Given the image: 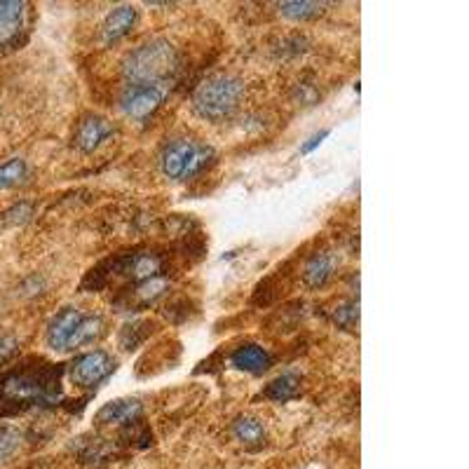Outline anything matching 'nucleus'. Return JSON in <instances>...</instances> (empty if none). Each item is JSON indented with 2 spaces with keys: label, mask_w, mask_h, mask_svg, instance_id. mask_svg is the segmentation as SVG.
<instances>
[{
  "label": "nucleus",
  "mask_w": 469,
  "mask_h": 469,
  "mask_svg": "<svg viewBox=\"0 0 469 469\" xmlns=\"http://www.w3.org/2000/svg\"><path fill=\"white\" fill-rule=\"evenodd\" d=\"M19 352V341L15 335H0V369Z\"/></svg>",
  "instance_id": "obj_23"
},
{
  "label": "nucleus",
  "mask_w": 469,
  "mask_h": 469,
  "mask_svg": "<svg viewBox=\"0 0 469 469\" xmlns=\"http://www.w3.org/2000/svg\"><path fill=\"white\" fill-rule=\"evenodd\" d=\"M22 446V434L15 427H7V424H0V463L10 460L15 453Z\"/></svg>",
  "instance_id": "obj_21"
},
{
  "label": "nucleus",
  "mask_w": 469,
  "mask_h": 469,
  "mask_svg": "<svg viewBox=\"0 0 469 469\" xmlns=\"http://www.w3.org/2000/svg\"><path fill=\"white\" fill-rule=\"evenodd\" d=\"M298 99H301V104H313V101L317 99V92L310 90V87H301V90H298Z\"/></svg>",
  "instance_id": "obj_25"
},
{
  "label": "nucleus",
  "mask_w": 469,
  "mask_h": 469,
  "mask_svg": "<svg viewBox=\"0 0 469 469\" xmlns=\"http://www.w3.org/2000/svg\"><path fill=\"white\" fill-rule=\"evenodd\" d=\"M335 256L331 252H317L303 268V282L310 289H322L334 277Z\"/></svg>",
  "instance_id": "obj_14"
},
{
  "label": "nucleus",
  "mask_w": 469,
  "mask_h": 469,
  "mask_svg": "<svg viewBox=\"0 0 469 469\" xmlns=\"http://www.w3.org/2000/svg\"><path fill=\"white\" fill-rule=\"evenodd\" d=\"M113 371H115V359L108 352L95 350L73 359L68 366V378L80 390H96Z\"/></svg>",
  "instance_id": "obj_5"
},
{
  "label": "nucleus",
  "mask_w": 469,
  "mask_h": 469,
  "mask_svg": "<svg viewBox=\"0 0 469 469\" xmlns=\"http://www.w3.org/2000/svg\"><path fill=\"white\" fill-rule=\"evenodd\" d=\"M113 125L108 123L106 117L101 115H90L85 117L83 123L75 129V136H73V144L75 148L83 153H95L104 141L111 139Z\"/></svg>",
  "instance_id": "obj_8"
},
{
  "label": "nucleus",
  "mask_w": 469,
  "mask_h": 469,
  "mask_svg": "<svg viewBox=\"0 0 469 469\" xmlns=\"http://www.w3.org/2000/svg\"><path fill=\"white\" fill-rule=\"evenodd\" d=\"M24 22H26V3L0 0V50L17 43Z\"/></svg>",
  "instance_id": "obj_9"
},
{
  "label": "nucleus",
  "mask_w": 469,
  "mask_h": 469,
  "mask_svg": "<svg viewBox=\"0 0 469 469\" xmlns=\"http://www.w3.org/2000/svg\"><path fill=\"white\" fill-rule=\"evenodd\" d=\"M234 439L246 448H261L265 444V427L261 420L252 418V415H242L233 423Z\"/></svg>",
  "instance_id": "obj_16"
},
{
  "label": "nucleus",
  "mask_w": 469,
  "mask_h": 469,
  "mask_svg": "<svg viewBox=\"0 0 469 469\" xmlns=\"http://www.w3.org/2000/svg\"><path fill=\"white\" fill-rule=\"evenodd\" d=\"M176 66H179L176 50L167 40L155 38L129 52L123 71L129 85H167Z\"/></svg>",
  "instance_id": "obj_2"
},
{
  "label": "nucleus",
  "mask_w": 469,
  "mask_h": 469,
  "mask_svg": "<svg viewBox=\"0 0 469 469\" xmlns=\"http://www.w3.org/2000/svg\"><path fill=\"white\" fill-rule=\"evenodd\" d=\"M167 85H127L120 96V108L132 120H145L163 106Z\"/></svg>",
  "instance_id": "obj_6"
},
{
  "label": "nucleus",
  "mask_w": 469,
  "mask_h": 469,
  "mask_svg": "<svg viewBox=\"0 0 469 469\" xmlns=\"http://www.w3.org/2000/svg\"><path fill=\"white\" fill-rule=\"evenodd\" d=\"M59 374L62 369L45 364V366H19L0 375V418L62 402Z\"/></svg>",
  "instance_id": "obj_1"
},
{
  "label": "nucleus",
  "mask_w": 469,
  "mask_h": 469,
  "mask_svg": "<svg viewBox=\"0 0 469 469\" xmlns=\"http://www.w3.org/2000/svg\"><path fill=\"white\" fill-rule=\"evenodd\" d=\"M282 17L291 22H307V19L319 17L324 12L322 3H310V0H294V3H282L280 5Z\"/></svg>",
  "instance_id": "obj_18"
},
{
  "label": "nucleus",
  "mask_w": 469,
  "mask_h": 469,
  "mask_svg": "<svg viewBox=\"0 0 469 469\" xmlns=\"http://www.w3.org/2000/svg\"><path fill=\"white\" fill-rule=\"evenodd\" d=\"M144 414V406H141L139 399H115V402H108L96 411L95 423L96 424H135L136 420Z\"/></svg>",
  "instance_id": "obj_10"
},
{
  "label": "nucleus",
  "mask_w": 469,
  "mask_h": 469,
  "mask_svg": "<svg viewBox=\"0 0 469 469\" xmlns=\"http://www.w3.org/2000/svg\"><path fill=\"white\" fill-rule=\"evenodd\" d=\"M329 135H331L329 129H322V132H317L314 136H310V139H307V144L301 145L303 155H307V153H313L314 148H319V145H322V141H324Z\"/></svg>",
  "instance_id": "obj_24"
},
{
  "label": "nucleus",
  "mask_w": 469,
  "mask_h": 469,
  "mask_svg": "<svg viewBox=\"0 0 469 469\" xmlns=\"http://www.w3.org/2000/svg\"><path fill=\"white\" fill-rule=\"evenodd\" d=\"M331 319H334L335 324L341 326V329L352 331L359 324V301L341 303V305L335 307L334 313H331Z\"/></svg>",
  "instance_id": "obj_20"
},
{
  "label": "nucleus",
  "mask_w": 469,
  "mask_h": 469,
  "mask_svg": "<svg viewBox=\"0 0 469 469\" xmlns=\"http://www.w3.org/2000/svg\"><path fill=\"white\" fill-rule=\"evenodd\" d=\"M242 95H244V83L240 78L216 75L197 87L195 96H193V108L202 120L218 123L240 106Z\"/></svg>",
  "instance_id": "obj_3"
},
{
  "label": "nucleus",
  "mask_w": 469,
  "mask_h": 469,
  "mask_svg": "<svg viewBox=\"0 0 469 469\" xmlns=\"http://www.w3.org/2000/svg\"><path fill=\"white\" fill-rule=\"evenodd\" d=\"M136 24V10L132 5H120L115 7V10L111 12L106 17V22H104V26H101V35H104V43H117L120 38H125V35L135 28Z\"/></svg>",
  "instance_id": "obj_13"
},
{
  "label": "nucleus",
  "mask_w": 469,
  "mask_h": 469,
  "mask_svg": "<svg viewBox=\"0 0 469 469\" xmlns=\"http://www.w3.org/2000/svg\"><path fill=\"white\" fill-rule=\"evenodd\" d=\"M230 364L237 371L261 375L273 366V354L256 343H244V345L234 347L233 354H230Z\"/></svg>",
  "instance_id": "obj_11"
},
{
  "label": "nucleus",
  "mask_w": 469,
  "mask_h": 469,
  "mask_svg": "<svg viewBox=\"0 0 469 469\" xmlns=\"http://www.w3.org/2000/svg\"><path fill=\"white\" fill-rule=\"evenodd\" d=\"M83 314L85 313L80 307H64V310H59V313L52 317L50 324H47V345L56 352H66L68 341H71L73 331H75L78 322L83 319Z\"/></svg>",
  "instance_id": "obj_7"
},
{
  "label": "nucleus",
  "mask_w": 469,
  "mask_h": 469,
  "mask_svg": "<svg viewBox=\"0 0 469 469\" xmlns=\"http://www.w3.org/2000/svg\"><path fill=\"white\" fill-rule=\"evenodd\" d=\"M169 289V280L165 274H155V277H148L144 282H136L132 294H129V310L135 307V310H144V307H151L155 305L160 298L167 294Z\"/></svg>",
  "instance_id": "obj_12"
},
{
  "label": "nucleus",
  "mask_w": 469,
  "mask_h": 469,
  "mask_svg": "<svg viewBox=\"0 0 469 469\" xmlns=\"http://www.w3.org/2000/svg\"><path fill=\"white\" fill-rule=\"evenodd\" d=\"M31 216H34V205H31V202H19V205H15L12 209H7L3 221H5L7 225H22L26 224Z\"/></svg>",
  "instance_id": "obj_22"
},
{
  "label": "nucleus",
  "mask_w": 469,
  "mask_h": 469,
  "mask_svg": "<svg viewBox=\"0 0 469 469\" xmlns=\"http://www.w3.org/2000/svg\"><path fill=\"white\" fill-rule=\"evenodd\" d=\"M214 160V151L209 145L197 144V141L181 139L174 141L165 148L160 157L163 174L172 181H188L202 172Z\"/></svg>",
  "instance_id": "obj_4"
},
{
  "label": "nucleus",
  "mask_w": 469,
  "mask_h": 469,
  "mask_svg": "<svg viewBox=\"0 0 469 469\" xmlns=\"http://www.w3.org/2000/svg\"><path fill=\"white\" fill-rule=\"evenodd\" d=\"M104 326H106L104 324V317H99V314H83V319H80L75 331H73L66 350H75V347L90 345V343L99 341L101 335H104Z\"/></svg>",
  "instance_id": "obj_15"
},
{
  "label": "nucleus",
  "mask_w": 469,
  "mask_h": 469,
  "mask_svg": "<svg viewBox=\"0 0 469 469\" xmlns=\"http://www.w3.org/2000/svg\"><path fill=\"white\" fill-rule=\"evenodd\" d=\"M26 176V163L22 157H12L5 165H0V190H10L19 185Z\"/></svg>",
  "instance_id": "obj_19"
},
{
  "label": "nucleus",
  "mask_w": 469,
  "mask_h": 469,
  "mask_svg": "<svg viewBox=\"0 0 469 469\" xmlns=\"http://www.w3.org/2000/svg\"><path fill=\"white\" fill-rule=\"evenodd\" d=\"M298 394H301V380L291 374H284L280 375V378L270 380L268 385H265V390H263V397L277 404L291 402V399H296Z\"/></svg>",
  "instance_id": "obj_17"
}]
</instances>
